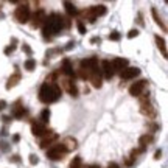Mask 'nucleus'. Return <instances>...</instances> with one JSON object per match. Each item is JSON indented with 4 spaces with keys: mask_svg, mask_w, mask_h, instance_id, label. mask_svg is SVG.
<instances>
[{
    "mask_svg": "<svg viewBox=\"0 0 168 168\" xmlns=\"http://www.w3.org/2000/svg\"><path fill=\"white\" fill-rule=\"evenodd\" d=\"M154 39H156V44H157V47H159V50L162 51L163 58H166L168 53H166V44H165V39H163V37H160V36H156Z\"/></svg>",
    "mask_w": 168,
    "mask_h": 168,
    "instance_id": "4be33fe9",
    "label": "nucleus"
},
{
    "mask_svg": "<svg viewBox=\"0 0 168 168\" xmlns=\"http://www.w3.org/2000/svg\"><path fill=\"white\" fill-rule=\"evenodd\" d=\"M61 87L58 86V82L54 84H50V82H44L41 89H39V100L45 104H48V103H54L61 97Z\"/></svg>",
    "mask_w": 168,
    "mask_h": 168,
    "instance_id": "f03ea898",
    "label": "nucleus"
},
{
    "mask_svg": "<svg viewBox=\"0 0 168 168\" xmlns=\"http://www.w3.org/2000/svg\"><path fill=\"white\" fill-rule=\"evenodd\" d=\"M120 37H121V36H120L118 31H112V33L109 34V39H110V41H120Z\"/></svg>",
    "mask_w": 168,
    "mask_h": 168,
    "instance_id": "c756f323",
    "label": "nucleus"
},
{
    "mask_svg": "<svg viewBox=\"0 0 168 168\" xmlns=\"http://www.w3.org/2000/svg\"><path fill=\"white\" fill-rule=\"evenodd\" d=\"M62 146L65 148V151H67V153H69V151H73V149L76 148V140H75L73 137H67V138L62 142Z\"/></svg>",
    "mask_w": 168,
    "mask_h": 168,
    "instance_id": "aec40b11",
    "label": "nucleus"
},
{
    "mask_svg": "<svg viewBox=\"0 0 168 168\" xmlns=\"http://www.w3.org/2000/svg\"><path fill=\"white\" fill-rule=\"evenodd\" d=\"M22 50H23L26 54H31V48H30V45H28V44H23V45H22Z\"/></svg>",
    "mask_w": 168,
    "mask_h": 168,
    "instance_id": "473e14b6",
    "label": "nucleus"
},
{
    "mask_svg": "<svg viewBox=\"0 0 168 168\" xmlns=\"http://www.w3.org/2000/svg\"><path fill=\"white\" fill-rule=\"evenodd\" d=\"M6 107V101L5 100H0V110H3Z\"/></svg>",
    "mask_w": 168,
    "mask_h": 168,
    "instance_id": "c9c22d12",
    "label": "nucleus"
},
{
    "mask_svg": "<svg viewBox=\"0 0 168 168\" xmlns=\"http://www.w3.org/2000/svg\"><path fill=\"white\" fill-rule=\"evenodd\" d=\"M151 143H153V135L151 134H143L138 138V145H140V149H142V151H145Z\"/></svg>",
    "mask_w": 168,
    "mask_h": 168,
    "instance_id": "6ab92c4d",
    "label": "nucleus"
},
{
    "mask_svg": "<svg viewBox=\"0 0 168 168\" xmlns=\"http://www.w3.org/2000/svg\"><path fill=\"white\" fill-rule=\"evenodd\" d=\"M107 168H120V165H118V163H115V162H112V163H109V165H107Z\"/></svg>",
    "mask_w": 168,
    "mask_h": 168,
    "instance_id": "4c0bfd02",
    "label": "nucleus"
},
{
    "mask_svg": "<svg viewBox=\"0 0 168 168\" xmlns=\"http://www.w3.org/2000/svg\"><path fill=\"white\" fill-rule=\"evenodd\" d=\"M106 14V6L104 5H98V6H90L87 9H82L81 11V17H86L87 20L90 22H95L97 17Z\"/></svg>",
    "mask_w": 168,
    "mask_h": 168,
    "instance_id": "7ed1b4c3",
    "label": "nucleus"
},
{
    "mask_svg": "<svg viewBox=\"0 0 168 168\" xmlns=\"http://www.w3.org/2000/svg\"><path fill=\"white\" fill-rule=\"evenodd\" d=\"M140 112H142L143 115L149 117V118L156 117V110L153 109V106H151V103H149V101H146V103H140Z\"/></svg>",
    "mask_w": 168,
    "mask_h": 168,
    "instance_id": "2eb2a0df",
    "label": "nucleus"
},
{
    "mask_svg": "<svg viewBox=\"0 0 168 168\" xmlns=\"http://www.w3.org/2000/svg\"><path fill=\"white\" fill-rule=\"evenodd\" d=\"M58 86L62 87V89L67 92L69 95H72V97H76V95H78V89H76L75 82H73L70 78H64V79H61V81L58 82Z\"/></svg>",
    "mask_w": 168,
    "mask_h": 168,
    "instance_id": "423d86ee",
    "label": "nucleus"
},
{
    "mask_svg": "<svg viewBox=\"0 0 168 168\" xmlns=\"http://www.w3.org/2000/svg\"><path fill=\"white\" fill-rule=\"evenodd\" d=\"M11 114H13V117H16V118H22V117H23L25 109H23V104H22V101H20V100H17L14 104H13V107H11Z\"/></svg>",
    "mask_w": 168,
    "mask_h": 168,
    "instance_id": "4468645a",
    "label": "nucleus"
},
{
    "mask_svg": "<svg viewBox=\"0 0 168 168\" xmlns=\"http://www.w3.org/2000/svg\"><path fill=\"white\" fill-rule=\"evenodd\" d=\"M61 72L65 75V76H69V78H75V76H76V75H75V72H73V67H72V64H70L69 59H64V61H62Z\"/></svg>",
    "mask_w": 168,
    "mask_h": 168,
    "instance_id": "a211bd4d",
    "label": "nucleus"
},
{
    "mask_svg": "<svg viewBox=\"0 0 168 168\" xmlns=\"http://www.w3.org/2000/svg\"><path fill=\"white\" fill-rule=\"evenodd\" d=\"M14 48H16L14 45H9V47H6V48H5V54H11V53L14 51Z\"/></svg>",
    "mask_w": 168,
    "mask_h": 168,
    "instance_id": "72a5a7b5",
    "label": "nucleus"
},
{
    "mask_svg": "<svg viewBox=\"0 0 168 168\" xmlns=\"http://www.w3.org/2000/svg\"><path fill=\"white\" fill-rule=\"evenodd\" d=\"M89 81L92 82V87H95V89H100L103 86V76H101L100 67H97L95 70H92L90 76H89Z\"/></svg>",
    "mask_w": 168,
    "mask_h": 168,
    "instance_id": "9d476101",
    "label": "nucleus"
},
{
    "mask_svg": "<svg viewBox=\"0 0 168 168\" xmlns=\"http://www.w3.org/2000/svg\"><path fill=\"white\" fill-rule=\"evenodd\" d=\"M13 140H14V142H19V140H20V137H19V135H17V134H16V135H14V137H13Z\"/></svg>",
    "mask_w": 168,
    "mask_h": 168,
    "instance_id": "a19ab883",
    "label": "nucleus"
},
{
    "mask_svg": "<svg viewBox=\"0 0 168 168\" xmlns=\"http://www.w3.org/2000/svg\"><path fill=\"white\" fill-rule=\"evenodd\" d=\"M14 17H16V20H17L19 23H26L28 20H30V17H31L30 5H28V3H20V5L16 8Z\"/></svg>",
    "mask_w": 168,
    "mask_h": 168,
    "instance_id": "20e7f679",
    "label": "nucleus"
},
{
    "mask_svg": "<svg viewBox=\"0 0 168 168\" xmlns=\"http://www.w3.org/2000/svg\"><path fill=\"white\" fill-rule=\"evenodd\" d=\"M37 162H39V159H37V156L31 154V156H30V163H31V165H36Z\"/></svg>",
    "mask_w": 168,
    "mask_h": 168,
    "instance_id": "2f4dec72",
    "label": "nucleus"
},
{
    "mask_svg": "<svg viewBox=\"0 0 168 168\" xmlns=\"http://www.w3.org/2000/svg\"><path fill=\"white\" fill-rule=\"evenodd\" d=\"M90 42H92V44H97V42L100 44V42H101V39H100V37H92V39H90Z\"/></svg>",
    "mask_w": 168,
    "mask_h": 168,
    "instance_id": "e433bc0d",
    "label": "nucleus"
},
{
    "mask_svg": "<svg viewBox=\"0 0 168 168\" xmlns=\"http://www.w3.org/2000/svg\"><path fill=\"white\" fill-rule=\"evenodd\" d=\"M34 67H36V59H33V58H28V59L25 61V70L31 72V70H34Z\"/></svg>",
    "mask_w": 168,
    "mask_h": 168,
    "instance_id": "a878e982",
    "label": "nucleus"
},
{
    "mask_svg": "<svg viewBox=\"0 0 168 168\" xmlns=\"http://www.w3.org/2000/svg\"><path fill=\"white\" fill-rule=\"evenodd\" d=\"M19 81H20V73L17 72V73H14V75H13V76H9V79H8V82H6V89L9 90L11 87H14Z\"/></svg>",
    "mask_w": 168,
    "mask_h": 168,
    "instance_id": "5701e85b",
    "label": "nucleus"
},
{
    "mask_svg": "<svg viewBox=\"0 0 168 168\" xmlns=\"http://www.w3.org/2000/svg\"><path fill=\"white\" fill-rule=\"evenodd\" d=\"M64 28V17L58 13H53L45 19V22L42 25V33L45 39H51L53 36H56L58 33H61V30Z\"/></svg>",
    "mask_w": 168,
    "mask_h": 168,
    "instance_id": "f257e3e1",
    "label": "nucleus"
},
{
    "mask_svg": "<svg viewBox=\"0 0 168 168\" xmlns=\"http://www.w3.org/2000/svg\"><path fill=\"white\" fill-rule=\"evenodd\" d=\"M98 67V58H95V56H92V58H86L82 59L79 62V69L81 70H86L89 75L92 73V70H95Z\"/></svg>",
    "mask_w": 168,
    "mask_h": 168,
    "instance_id": "0eeeda50",
    "label": "nucleus"
},
{
    "mask_svg": "<svg viewBox=\"0 0 168 168\" xmlns=\"http://www.w3.org/2000/svg\"><path fill=\"white\" fill-rule=\"evenodd\" d=\"M45 19H47V14H45V11L41 8V9H37V11L31 16V25H33V28H39V26H42L44 25V22H45Z\"/></svg>",
    "mask_w": 168,
    "mask_h": 168,
    "instance_id": "1a4fd4ad",
    "label": "nucleus"
},
{
    "mask_svg": "<svg viewBox=\"0 0 168 168\" xmlns=\"http://www.w3.org/2000/svg\"><path fill=\"white\" fill-rule=\"evenodd\" d=\"M101 76H104L106 79H110L112 76H114V67H112V64H110V61H107V59H104V61H101Z\"/></svg>",
    "mask_w": 168,
    "mask_h": 168,
    "instance_id": "9b49d317",
    "label": "nucleus"
},
{
    "mask_svg": "<svg viewBox=\"0 0 168 168\" xmlns=\"http://www.w3.org/2000/svg\"><path fill=\"white\" fill-rule=\"evenodd\" d=\"M81 165H82V160H81V157L78 156V157H73V160L70 162L69 168H81Z\"/></svg>",
    "mask_w": 168,
    "mask_h": 168,
    "instance_id": "bb28decb",
    "label": "nucleus"
},
{
    "mask_svg": "<svg viewBox=\"0 0 168 168\" xmlns=\"http://www.w3.org/2000/svg\"><path fill=\"white\" fill-rule=\"evenodd\" d=\"M135 36H138V30H135V28H132L129 33H128V37L129 39H132V37H135Z\"/></svg>",
    "mask_w": 168,
    "mask_h": 168,
    "instance_id": "7c9ffc66",
    "label": "nucleus"
},
{
    "mask_svg": "<svg viewBox=\"0 0 168 168\" xmlns=\"http://www.w3.org/2000/svg\"><path fill=\"white\" fill-rule=\"evenodd\" d=\"M110 64H112V67H114V72H121V70H125L128 67V59H125V58H115Z\"/></svg>",
    "mask_w": 168,
    "mask_h": 168,
    "instance_id": "f3484780",
    "label": "nucleus"
},
{
    "mask_svg": "<svg viewBox=\"0 0 168 168\" xmlns=\"http://www.w3.org/2000/svg\"><path fill=\"white\" fill-rule=\"evenodd\" d=\"M64 8H65V13H67L69 16L76 14V6H75L72 2H64Z\"/></svg>",
    "mask_w": 168,
    "mask_h": 168,
    "instance_id": "b1692460",
    "label": "nucleus"
},
{
    "mask_svg": "<svg viewBox=\"0 0 168 168\" xmlns=\"http://www.w3.org/2000/svg\"><path fill=\"white\" fill-rule=\"evenodd\" d=\"M31 131H33V134L36 137H44L47 132H48V129H47V126L42 123V121H33L31 123Z\"/></svg>",
    "mask_w": 168,
    "mask_h": 168,
    "instance_id": "f8f14e48",
    "label": "nucleus"
},
{
    "mask_svg": "<svg viewBox=\"0 0 168 168\" xmlns=\"http://www.w3.org/2000/svg\"><path fill=\"white\" fill-rule=\"evenodd\" d=\"M48 120H50V109L45 107V109L41 112V121L45 125V123H48Z\"/></svg>",
    "mask_w": 168,
    "mask_h": 168,
    "instance_id": "393cba45",
    "label": "nucleus"
},
{
    "mask_svg": "<svg viewBox=\"0 0 168 168\" xmlns=\"http://www.w3.org/2000/svg\"><path fill=\"white\" fill-rule=\"evenodd\" d=\"M146 79H140V81H137V82H134L132 86L129 87V95H132V97H140L143 93V90H145V87H146Z\"/></svg>",
    "mask_w": 168,
    "mask_h": 168,
    "instance_id": "6e6552de",
    "label": "nucleus"
},
{
    "mask_svg": "<svg viewBox=\"0 0 168 168\" xmlns=\"http://www.w3.org/2000/svg\"><path fill=\"white\" fill-rule=\"evenodd\" d=\"M13 160H14V162H19V156H17V154L13 156Z\"/></svg>",
    "mask_w": 168,
    "mask_h": 168,
    "instance_id": "79ce46f5",
    "label": "nucleus"
},
{
    "mask_svg": "<svg viewBox=\"0 0 168 168\" xmlns=\"http://www.w3.org/2000/svg\"><path fill=\"white\" fill-rule=\"evenodd\" d=\"M160 157H162V151H160V149H157V151L154 153V159H156V160H159Z\"/></svg>",
    "mask_w": 168,
    "mask_h": 168,
    "instance_id": "f704fd0d",
    "label": "nucleus"
},
{
    "mask_svg": "<svg viewBox=\"0 0 168 168\" xmlns=\"http://www.w3.org/2000/svg\"><path fill=\"white\" fill-rule=\"evenodd\" d=\"M86 168H100V165H97V163H92V165H87Z\"/></svg>",
    "mask_w": 168,
    "mask_h": 168,
    "instance_id": "58836bf2",
    "label": "nucleus"
},
{
    "mask_svg": "<svg viewBox=\"0 0 168 168\" xmlns=\"http://www.w3.org/2000/svg\"><path fill=\"white\" fill-rule=\"evenodd\" d=\"M140 153H142V149H132V151H131V156H129V157H131L129 160H131V162H134Z\"/></svg>",
    "mask_w": 168,
    "mask_h": 168,
    "instance_id": "cd10ccee",
    "label": "nucleus"
},
{
    "mask_svg": "<svg viewBox=\"0 0 168 168\" xmlns=\"http://www.w3.org/2000/svg\"><path fill=\"white\" fill-rule=\"evenodd\" d=\"M58 138V134L53 132V131H48L44 137H42V142H41V148H47L48 145H51L54 140Z\"/></svg>",
    "mask_w": 168,
    "mask_h": 168,
    "instance_id": "dca6fc26",
    "label": "nucleus"
},
{
    "mask_svg": "<svg viewBox=\"0 0 168 168\" xmlns=\"http://www.w3.org/2000/svg\"><path fill=\"white\" fill-rule=\"evenodd\" d=\"M76 26H78V31L81 34H86V26H84L82 20H76Z\"/></svg>",
    "mask_w": 168,
    "mask_h": 168,
    "instance_id": "c85d7f7f",
    "label": "nucleus"
},
{
    "mask_svg": "<svg viewBox=\"0 0 168 168\" xmlns=\"http://www.w3.org/2000/svg\"><path fill=\"white\" fill-rule=\"evenodd\" d=\"M9 118H11V117H6V115H5V117H2V120L5 121V123H8V121H9Z\"/></svg>",
    "mask_w": 168,
    "mask_h": 168,
    "instance_id": "ea45409f",
    "label": "nucleus"
},
{
    "mask_svg": "<svg viewBox=\"0 0 168 168\" xmlns=\"http://www.w3.org/2000/svg\"><path fill=\"white\" fill-rule=\"evenodd\" d=\"M151 14H153V17H154L156 23L162 28V31H166V25H165V22L162 20V17L159 16V13H157V9H156V8H151Z\"/></svg>",
    "mask_w": 168,
    "mask_h": 168,
    "instance_id": "412c9836",
    "label": "nucleus"
},
{
    "mask_svg": "<svg viewBox=\"0 0 168 168\" xmlns=\"http://www.w3.org/2000/svg\"><path fill=\"white\" fill-rule=\"evenodd\" d=\"M65 154H67V151H65V148L62 146V143H56V145L50 146L48 151H47V157H48L50 160H62Z\"/></svg>",
    "mask_w": 168,
    "mask_h": 168,
    "instance_id": "39448f33",
    "label": "nucleus"
},
{
    "mask_svg": "<svg viewBox=\"0 0 168 168\" xmlns=\"http://www.w3.org/2000/svg\"><path fill=\"white\" fill-rule=\"evenodd\" d=\"M138 75H140V69H137V67H126L125 70L120 72L121 79H134Z\"/></svg>",
    "mask_w": 168,
    "mask_h": 168,
    "instance_id": "ddd939ff",
    "label": "nucleus"
}]
</instances>
